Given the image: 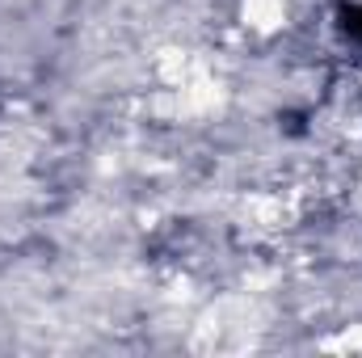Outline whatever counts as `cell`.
<instances>
[{"label":"cell","instance_id":"obj_1","mask_svg":"<svg viewBox=\"0 0 362 358\" xmlns=\"http://www.w3.org/2000/svg\"><path fill=\"white\" fill-rule=\"evenodd\" d=\"M282 21H286V4H282V0H245V25L270 34Z\"/></svg>","mask_w":362,"mask_h":358},{"label":"cell","instance_id":"obj_2","mask_svg":"<svg viewBox=\"0 0 362 358\" xmlns=\"http://www.w3.org/2000/svg\"><path fill=\"white\" fill-rule=\"evenodd\" d=\"M333 346H341V350H362V329L346 333V337H341V342H333Z\"/></svg>","mask_w":362,"mask_h":358}]
</instances>
